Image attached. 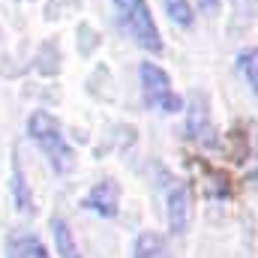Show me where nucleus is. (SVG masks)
<instances>
[{
  "mask_svg": "<svg viewBox=\"0 0 258 258\" xmlns=\"http://www.w3.org/2000/svg\"><path fill=\"white\" fill-rule=\"evenodd\" d=\"M111 3H114L117 21L129 33V39H135L138 48H144L150 54H159L162 51V36H159V27L150 15V6L144 0H111Z\"/></svg>",
  "mask_w": 258,
  "mask_h": 258,
  "instance_id": "2",
  "label": "nucleus"
},
{
  "mask_svg": "<svg viewBox=\"0 0 258 258\" xmlns=\"http://www.w3.org/2000/svg\"><path fill=\"white\" fill-rule=\"evenodd\" d=\"M27 132H30V138L36 141V147L45 153V159H48V165L54 168V174L72 171L75 153H72V147H69V141H66L60 123H57L48 111H33L30 120H27Z\"/></svg>",
  "mask_w": 258,
  "mask_h": 258,
  "instance_id": "1",
  "label": "nucleus"
},
{
  "mask_svg": "<svg viewBox=\"0 0 258 258\" xmlns=\"http://www.w3.org/2000/svg\"><path fill=\"white\" fill-rule=\"evenodd\" d=\"M138 78H141V93H144V102L162 114H174L183 108L180 96L174 93L171 87V78L159 69L156 63H141L138 69Z\"/></svg>",
  "mask_w": 258,
  "mask_h": 258,
  "instance_id": "3",
  "label": "nucleus"
},
{
  "mask_svg": "<svg viewBox=\"0 0 258 258\" xmlns=\"http://www.w3.org/2000/svg\"><path fill=\"white\" fill-rule=\"evenodd\" d=\"M9 192L15 198V207L21 213H33V195H30V186L24 180V171H21V162L12 165V180H9Z\"/></svg>",
  "mask_w": 258,
  "mask_h": 258,
  "instance_id": "10",
  "label": "nucleus"
},
{
  "mask_svg": "<svg viewBox=\"0 0 258 258\" xmlns=\"http://www.w3.org/2000/svg\"><path fill=\"white\" fill-rule=\"evenodd\" d=\"M237 63H240V75L246 78V87L255 93V84H258V78H255V48L243 51V54L237 57Z\"/></svg>",
  "mask_w": 258,
  "mask_h": 258,
  "instance_id": "12",
  "label": "nucleus"
},
{
  "mask_svg": "<svg viewBox=\"0 0 258 258\" xmlns=\"http://www.w3.org/2000/svg\"><path fill=\"white\" fill-rule=\"evenodd\" d=\"M81 207L90 210V213H96V216H102V219L117 216V207H120V189H117V183H114L111 177L99 180L90 192L84 195Z\"/></svg>",
  "mask_w": 258,
  "mask_h": 258,
  "instance_id": "6",
  "label": "nucleus"
},
{
  "mask_svg": "<svg viewBox=\"0 0 258 258\" xmlns=\"http://www.w3.org/2000/svg\"><path fill=\"white\" fill-rule=\"evenodd\" d=\"M162 177V192H165V207H168V228L171 234H186L189 222H192V195L189 186L177 177H171L168 171H159Z\"/></svg>",
  "mask_w": 258,
  "mask_h": 258,
  "instance_id": "4",
  "label": "nucleus"
},
{
  "mask_svg": "<svg viewBox=\"0 0 258 258\" xmlns=\"http://www.w3.org/2000/svg\"><path fill=\"white\" fill-rule=\"evenodd\" d=\"M132 258H171V252H168V243H165L162 234H156V231H141V234L135 237Z\"/></svg>",
  "mask_w": 258,
  "mask_h": 258,
  "instance_id": "8",
  "label": "nucleus"
},
{
  "mask_svg": "<svg viewBox=\"0 0 258 258\" xmlns=\"http://www.w3.org/2000/svg\"><path fill=\"white\" fill-rule=\"evenodd\" d=\"M51 234H54V249H57V255L63 258H84L81 255V249H78V243H75V237H72V228H69V222L60 219V216H54L51 219Z\"/></svg>",
  "mask_w": 258,
  "mask_h": 258,
  "instance_id": "9",
  "label": "nucleus"
},
{
  "mask_svg": "<svg viewBox=\"0 0 258 258\" xmlns=\"http://www.w3.org/2000/svg\"><path fill=\"white\" fill-rule=\"evenodd\" d=\"M6 258H51L33 231H12L6 237Z\"/></svg>",
  "mask_w": 258,
  "mask_h": 258,
  "instance_id": "7",
  "label": "nucleus"
},
{
  "mask_svg": "<svg viewBox=\"0 0 258 258\" xmlns=\"http://www.w3.org/2000/svg\"><path fill=\"white\" fill-rule=\"evenodd\" d=\"M237 3H249V6H252V0H237Z\"/></svg>",
  "mask_w": 258,
  "mask_h": 258,
  "instance_id": "14",
  "label": "nucleus"
},
{
  "mask_svg": "<svg viewBox=\"0 0 258 258\" xmlns=\"http://www.w3.org/2000/svg\"><path fill=\"white\" fill-rule=\"evenodd\" d=\"M162 6H165L168 18L174 24H180V27L192 24V6H189V0H162Z\"/></svg>",
  "mask_w": 258,
  "mask_h": 258,
  "instance_id": "11",
  "label": "nucleus"
},
{
  "mask_svg": "<svg viewBox=\"0 0 258 258\" xmlns=\"http://www.w3.org/2000/svg\"><path fill=\"white\" fill-rule=\"evenodd\" d=\"M198 9L207 12V15H213V12L219 9V0H198Z\"/></svg>",
  "mask_w": 258,
  "mask_h": 258,
  "instance_id": "13",
  "label": "nucleus"
},
{
  "mask_svg": "<svg viewBox=\"0 0 258 258\" xmlns=\"http://www.w3.org/2000/svg\"><path fill=\"white\" fill-rule=\"evenodd\" d=\"M186 132L195 144L201 147H216L219 138H216V126L210 120V108H207V99L204 93H195L192 102H189V114H186Z\"/></svg>",
  "mask_w": 258,
  "mask_h": 258,
  "instance_id": "5",
  "label": "nucleus"
}]
</instances>
